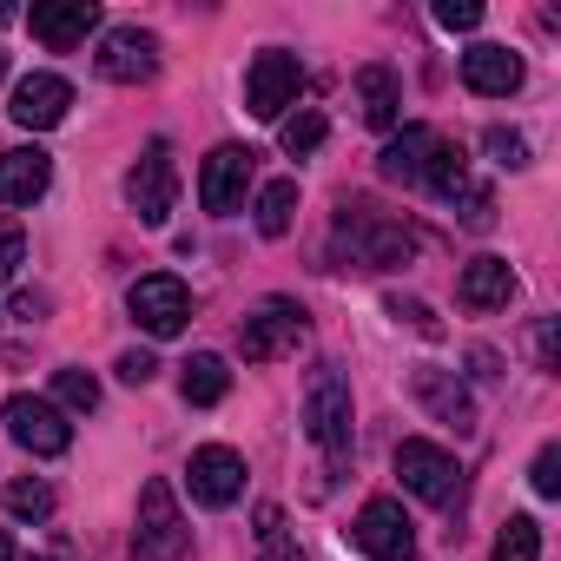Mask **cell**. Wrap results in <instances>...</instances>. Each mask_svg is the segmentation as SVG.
I'll return each mask as SVG.
<instances>
[{"label": "cell", "instance_id": "obj_1", "mask_svg": "<svg viewBox=\"0 0 561 561\" xmlns=\"http://www.w3.org/2000/svg\"><path fill=\"white\" fill-rule=\"evenodd\" d=\"M337 251H351L364 271H390V264H410L416 251V231L383 218L377 205H344L337 211Z\"/></svg>", "mask_w": 561, "mask_h": 561}, {"label": "cell", "instance_id": "obj_2", "mask_svg": "<svg viewBox=\"0 0 561 561\" xmlns=\"http://www.w3.org/2000/svg\"><path fill=\"white\" fill-rule=\"evenodd\" d=\"M351 423H357V410H351V377H344L337 364H318V370H311V390H305V430H311V443H318L331 462L351 456Z\"/></svg>", "mask_w": 561, "mask_h": 561}, {"label": "cell", "instance_id": "obj_3", "mask_svg": "<svg viewBox=\"0 0 561 561\" xmlns=\"http://www.w3.org/2000/svg\"><path fill=\"white\" fill-rule=\"evenodd\" d=\"M305 337H311V318H305L298 298H264V305L244 318L238 351H244V364H277V357H298Z\"/></svg>", "mask_w": 561, "mask_h": 561}, {"label": "cell", "instance_id": "obj_4", "mask_svg": "<svg viewBox=\"0 0 561 561\" xmlns=\"http://www.w3.org/2000/svg\"><path fill=\"white\" fill-rule=\"evenodd\" d=\"M192 528L172 502V482H146L139 489V528H133V561H185Z\"/></svg>", "mask_w": 561, "mask_h": 561}, {"label": "cell", "instance_id": "obj_5", "mask_svg": "<svg viewBox=\"0 0 561 561\" xmlns=\"http://www.w3.org/2000/svg\"><path fill=\"white\" fill-rule=\"evenodd\" d=\"M397 476H403V489H410L416 502H430V508H449L456 489H462L456 456H449L443 443H423V436H403V443H397Z\"/></svg>", "mask_w": 561, "mask_h": 561}, {"label": "cell", "instance_id": "obj_6", "mask_svg": "<svg viewBox=\"0 0 561 561\" xmlns=\"http://www.w3.org/2000/svg\"><path fill=\"white\" fill-rule=\"evenodd\" d=\"M126 311H133V324L146 331V337H179L185 324H192V291L179 285L172 271H152V277H139V285L126 291Z\"/></svg>", "mask_w": 561, "mask_h": 561}, {"label": "cell", "instance_id": "obj_7", "mask_svg": "<svg viewBox=\"0 0 561 561\" xmlns=\"http://www.w3.org/2000/svg\"><path fill=\"white\" fill-rule=\"evenodd\" d=\"M126 198H133L139 225H165V218H172V198H179V159H172V139H146L139 165L126 172Z\"/></svg>", "mask_w": 561, "mask_h": 561}, {"label": "cell", "instance_id": "obj_8", "mask_svg": "<svg viewBox=\"0 0 561 561\" xmlns=\"http://www.w3.org/2000/svg\"><path fill=\"white\" fill-rule=\"evenodd\" d=\"M0 423H8V436L27 449V456H67L73 449V423L54 397H8V410H0Z\"/></svg>", "mask_w": 561, "mask_h": 561}, {"label": "cell", "instance_id": "obj_9", "mask_svg": "<svg viewBox=\"0 0 561 561\" xmlns=\"http://www.w3.org/2000/svg\"><path fill=\"white\" fill-rule=\"evenodd\" d=\"M298 87H305L298 54L264 47V54L251 60V73H244V106H251V119H285V106H298Z\"/></svg>", "mask_w": 561, "mask_h": 561}, {"label": "cell", "instance_id": "obj_10", "mask_svg": "<svg viewBox=\"0 0 561 561\" xmlns=\"http://www.w3.org/2000/svg\"><path fill=\"white\" fill-rule=\"evenodd\" d=\"M351 541H357L370 561H410V554H416V522L403 515V502L370 495V502L357 508V522H351Z\"/></svg>", "mask_w": 561, "mask_h": 561}, {"label": "cell", "instance_id": "obj_11", "mask_svg": "<svg viewBox=\"0 0 561 561\" xmlns=\"http://www.w3.org/2000/svg\"><path fill=\"white\" fill-rule=\"evenodd\" d=\"M251 172H257V152H251V146H218V152L205 159V172H198V205H205L211 218L244 211V185H251Z\"/></svg>", "mask_w": 561, "mask_h": 561}, {"label": "cell", "instance_id": "obj_12", "mask_svg": "<svg viewBox=\"0 0 561 561\" xmlns=\"http://www.w3.org/2000/svg\"><path fill=\"white\" fill-rule=\"evenodd\" d=\"M93 67H100L113 87H139V80L159 73V34H146V27H106Z\"/></svg>", "mask_w": 561, "mask_h": 561}, {"label": "cell", "instance_id": "obj_13", "mask_svg": "<svg viewBox=\"0 0 561 561\" xmlns=\"http://www.w3.org/2000/svg\"><path fill=\"white\" fill-rule=\"evenodd\" d=\"M185 482H192V502L198 508H231L244 495V456L225 449V443H205V449H192Z\"/></svg>", "mask_w": 561, "mask_h": 561}, {"label": "cell", "instance_id": "obj_14", "mask_svg": "<svg viewBox=\"0 0 561 561\" xmlns=\"http://www.w3.org/2000/svg\"><path fill=\"white\" fill-rule=\"evenodd\" d=\"M27 27H34V41H41V47L73 54V47L100 27V0H34Z\"/></svg>", "mask_w": 561, "mask_h": 561}, {"label": "cell", "instance_id": "obj_15", "mask_svg": "<svg viewBox=\"0 0 561 561\" xmlns=\"http://www.w3.org/2000/svg\"><path fill=\"white\" fill-rule=\"evenodd\" d=\"M410 390H416V403L436 416V423H449L456 436H469L476 430V397L456 383V370H436V364H416V377H410Z\"/></svg>", "mask_w": 561, "mask_h": 561}, {"label": "cell", "instance_id": "obj_16", "mask_svg": "<svg viewBox=\"0 0 561 561\" xmlns=\"http://www.w3.org/2000/svg\"><path fill=\"white\" fill-rule=\"evenodd\" d=\"M67 106H73V87L60 80V73H27L21 87H14V126H27V133H47V126H60L67 119Z\"/></svg>", "mask_w": 561, "mask_h": 561}, {"label": "cell", "instance_id": "obj_17", "mask_svg": "<svg viewBox=\"0 0 561 561\" xmlns=\"http://www.w3.org/2000/svg\"><path fill=\"white\" fill-rule=\"evenodd\" d=\"M54 185V159L41 146H14L0 152V205H41Z\"/></svg>", "mask_w": 561, "mask_h": 561}, {"label": "cell", "instance_id": "obj_18", "mask_svg": "<svg viewBox=\"0 0 561 561\" xmlns=\"http://www.w3.org/2000/svg\"><path fill=\"white\" fill-rule=\"evenodd\" d=\"M462 80H469V93H482V100H508V93L522 87V54L482 41V47L462 54Z\"/></svg>", "mask_w": 561, "mask_h": 561}, {"label": "cell", "instance_id": "obj_19", "mask_svg": "<svg viewBox=\"0 0 561 561\" xmlns=\"http://www.w3.org/2000/svg\"><path fill=\"white\" fill-rule=\"evenodd\" d=\"M456 298H462L469 311H502V305L515 298V271H508V257H495V251L469 257V264H462V285H456Z\"/></svg>", "mask_w": 561, "mask_h": 561}, {"label": "cell", "instance_id": "obj_20", "mask_svg": "<svg viewBox=\"0 0 561 561\" xmlns=\"http://www.w3.org/2000/svg\"><path fill=\"white\" fill-rule=\"evenodd\" d=\"M430 146H436L430 126H403V133L377 152V172H383L390 185H423V159H430Z\"/></svg>", "mask_w": 561, "mask_h": 561}, {"label": "cell", "instance_id": "obj_21", "mask_svg": "<svg viewBox=\"0 0 561 561\" xmlns=\"http://www.w3.org/2000/svg\"><path fill=\"white\" fill-rule=\"evenodd\" d=\"M357 106H364V126L390 133V126L403 119V87H397V73H390V67H364V73H357Z\"/></svg>", "mask_w": 561, "mask_h": 561}, {"label": "cell", "instance_id": "obj_22", "mask_svg": "<svg viewBox=\"0 0 561 561\" xmlns=\"http://www.w3.org/2000/svg\"><path fill=\"white\" fill-rule=\"evenodd\" d=\"M423 185H430L436 198H449V205H456V198L469 192V152H462V146H449V139H436V146H430V159H423Z\"/></svg>", "mask_w": 561, "mask_h": 561}, {"label": "cell", "instance_id": "obj_23", "mask_svg": "<svg viewBox=\"0 0 561 561\" xmlns=\"http://www.w3.org/2000/svg\"><path fill=\"white\" fill-rule=\"evenodd\" d=\"M179 390H185V403H198V410L225 403V397H231V370H225V357H218V351H198V357L185 364Z\"/></svg>", "mask_w": 561, "mask_h": 561}, {"label": "cell", "instance_id": "obj_24", "mask_svg": "<svg viewBox=\"0 0 561 561\" xmlns=\"http://www.w3.org/2000/svg\"><path fill=\"white\" fill-rule=\"evenodd\" d=\"M291 218H298V179H271V185L257 192V231H264V238H285Z\"/></svg>", "mask_w": 561, "mask_h": 561}, {"label": "cell", "instance_id": "obj_25", "mask_svg": "<svg viewBox=\"0 0 561 561\" xmlns=\"http://www.w3.org/2000/svg\"><path fill=\"white\" fill-rule=\"evenodd\" d=\"M257 561H305V548H298V535H291V522H285L277 502L257 508Z\"/></svg>", "mask_w": 561, "mask_h": 561}, {"label": "cell", "instance_id": "obj_26", "mask_svg": "<svg viewBox=\"0 0 561 561\" xmlns=\"http://www.w3.org/2000/svg\"><path fill=\"white\" fill-rule=\"evenodd\" d=\"M495 561H541V522L535 515H508L495 535Z\"/></svg>", "mask_w": 561, "mask_h": 561}, {"label": "cell", "instance_id": "obj_27", "mask_svg": "<svg viewBox=\"0 0 561 561\" xmlns=\"http://www.w3.org/2000/svg\"><path fill=\"white\" fill-rule=\"evenodd\" d=\"M54 403L93 416V410H100V377H87V370H54Z\"/></svg>", "mask_w": 561, "mask_h": 561}, {"label": "cell", "instance_id": "obj_28", "mask_svg": "<svg viewBox=\"0 0 561 561\" xmlns=\"http://www.w3.org/2000/svg\"><path fill=\"white\" fill-rule=\"evenodd\" d=\"M8 515H21V522H47V515H54V489H47L41 476L8 482Z\"/></svg>", "mask_w": 561, "mask_h": 561}, {"label": "cell", "instance_id": "obj_29", "mask_svg": "<svg viewBox=\"0 0 561 561\" xmlns=\"http://www.w3.org/2000/svg\"><path fill=\"white\" fill-rule=\"evenodd\" d=\"M277 139H285V152H291V159H305V152H318V146H324V113H318V106H305V113H291L285 126H277Z\"/></svg>", "mask_w": 561, "mask_h": 561}, {"label": "cell", "instance_id": "obj_30", "mask_svg": "<svg viewBox=\"0 0 561 561\" xmlns=\"http://www.w3.org/2000/svg\"><path fill=\"white\" fill-rule=\"evenodd\" d=\"M21 264H27V231L21 218H0V285H14Z\"/></svg>", "mask_w": 561, "mask_h": 561}, {"label": "cell", "instance_id": "obj_31", "mask_svg": "<svg viewBox=\"0 0 561 561\" xmlns=\"http://www.w3.org/2000/svg\"><path fill=\"white\" fill-rule=\"evenodd\" d=\"M482 146L495 152V165H502V172H522V165H528V139H522L515 126H489V139H482Z\"/></svg>", "mask_w": 561, "mask_h": 561}, {"label": "cell", "instance_id": "obj_32", "mask_svg": "<svg viewBox=\"0 0 561 561\" xmlns=\"http://www.w3.org/2000/svg\"><path fill=\"white\" fill-rule=\"evenodd\" d=\"M528 482H535V495H541V502H554V495H561V443H541V449H535Z\"/></svg>", "mask_w": 561, "mask_h": 561}, {"label": "cell", "instance_id": "obj_33", "mask_svg": "<svg viewBox=\"0 0 561 561\" xmlns=\"http://www.w3.org/2000/svg\"><path fill=\"white\" fill-rule=\"evenodd\" d=\"M436 27L443 34H476L482 27V8H476V0H436Z\"/></svg>", "mask_w": 561, "mask_h": 561}, {"label": "cell", "instance_id": "obj_34", "mask_svg": "<svg viewBox=\"0 0 561 561\" xmlns=\"http://www.w3.org/2000/svg\"><path fill=\"white\" fill-rule=\"evenodd\" d=\"M535 364L541 370H561V318H541L535 324Z\"/></svg>", "mask_w": 561, "mask_h": 561}, {"label": "cell", "instance_id": "obj_35", "mask_svg": "<svg viewBox=\"0 0 561 561\" xmlns=\"http://www.w3.org/2000/svg\"><path fill=\"white\" fill-rule=\"evenodd\" d=\"M390 318H397V324H416L423 337H443V324H436L430 305H416V298H390Z\"/></svg>", "mask_w": 561, "mask_h": 561}, {"label": "cell", "instance_id": "obj_36", "mask_svg": "<svg viewBox=\"0 0 561 561\" xmlns=\"http://www.w3.org/2000/svg\"><path fill=\"white\" fill-rule=\"evenodd\" d=\"M152 377H159V357H152V351H126V357H119V383H133V390H146Z\"/></svg>", "mask_w": 561, "mask_h": 561}, {"label": "cell", "instance_id": "obj_37", "mask_svg": "<svg viewBox=\"0 0 561 561\" xmlns=\"http://www.w3.org/2000/svg\"><path fill=\"white\" fill-rule=\"evenodd\" d=\"M462 225H469V231H489V225H495V198L469 185V192H462Z\"/></svg>", "mask_w": 561, "mask_h": 561}, {"label": "cell", "instance_id": "obj_38", "mask_svg": "<svg viewBox=\"0 0 561 561\" xmlns=\"http://www.w3.org/2000/svg\"><path fill=\"white\" fill-rule=\"evenodd\" d=\"M14 311H21L27 324H34V318H47V291H21V298H14Z\"/></svg>", "mask_w": 561, "mask_h": 561}, {"label": "cell", "instance_id": "obj_39", "mask_svg": "<svg viewBox=\"0 0 561 561\" xmlns=\"http://www.w3.org/2000/svg\"><path fill=\"white\" fill-rule=\"evenodd\" d=\"M0 561H14V535L8 528H0Z\"/></svg>", "mask_w": 561, "mask_h": 561}, {"label": "cell", "instance_id": "obj_40", "mask_svg": "<svg viewBox=\"0 0 561 561\" xmlns=\"http://www.w3.org/2000/svg\"><path fill=\"white\" fill-rule=\"evenodd\" d=\"M8 21H21V8H8V0H0V27H8Z\"/></svg>", "mask_w": 561, "mask_h": 561}, {"label": "cell", "instance_id": "obj_41", "mask_svg": "<svg viewBox=\"0 0 561 561\" xmlns=\"http://www.w3.org/2000/svg\"><path fill=\"white\" fill-rule=\"evenodd\" d=\"M0 73H8V54H0Z\"/></svg>", "mask_w": 561, "mask_h": 561}]
</instances>
